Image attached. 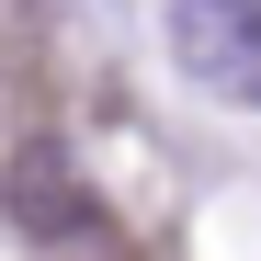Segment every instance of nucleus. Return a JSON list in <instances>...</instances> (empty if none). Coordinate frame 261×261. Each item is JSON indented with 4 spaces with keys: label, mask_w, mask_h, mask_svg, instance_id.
I'll list each match as a JSON object with an SVG mask.
<instances>
[{
    "label": "nucleus",
    "mask_w": 261,
    "mask_h": 261,
    "mask_svg": "<svg viewBox=\"0 0 261 261\" xmlns=\"http://www.w3.org/2000/svg\"><path fill=\"white\" fill-rule=\"evenodd\" d=\"M170 68L204 102H261V0H170Z\"/></svg>",
    "instance_id": "f257e3e1"
}]
</instances>
